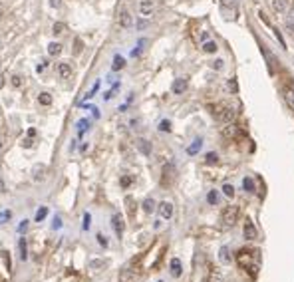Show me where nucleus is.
<instances>
[{
  "instance_id": "1",
  "label": "nucleus",
  "mask_w": 294,
  "mask_h": 282,
  "mask_svg": "<svg viewBox=\"0 0 294 282\" xmlns=\"http://www.w3.org/2000/svg\"><path fill=\"white\" fill-rule=\"evenodd\" d=\"M236 260H238V264L242 266V268H249V270H253V274L257 272V264H259V251H240L238 254H236Z\"/></svg>"
},
{
  "instance_id": "2",
  "label": "nucleus",
  "mask_w": 294,
  "mask_h": 282,
  "mask_svg": "<svg viewBox=\"0 0 294 282\" xmlns=\"http://www.w3.org/2000/svg\"><path fill=\"white\" fill-rule=\"evenodd\" d=\"M213 115H215L221 123H233V119H235V110H233V108H215V110H213Z\"/></svg>"
},
{
  "instance_id": "3",
  "label": "nucleus",
  "mask_w": 294,
  "mask_h": 282,
  "mask_svg": "<svg viewBox=\"0 0 294 282\" xmlns=\"http://www.w3.org/2000/svg\"><path fill=\"white\" fill-rule=\"evenodd\" d=\"M236 219H238V207H235V205L227 207L223 211V215H221V221H223L225 226H233L236 223Z\"/></svg>"
},
{
  "instance_id": "4",
  "label": "nucleus",
  "mask_w": 294,
  "mask_h": 282,
  "mask_svg": "<svg viewBox=\"0 0 294 282\" xmlns=\"http://www.w3.org/2000/svg\"><path fill=\"white\" fill-rule=\"evenodd\" d=\"M112 226H114V230H116V237H118V239H123L125 221H123L121 213H114V217H112Z\"/></svg>"
},
{
  "instance_id": "5",
  "label": "nucleus",
  "mask_w": 294,
  "mask_h": 282,
  "mask_svg": "<svg viewBox=\"0 0 294 282\" xmlns=\"http://www.w3.org/2000/svg\"><path fill=\"white\" fill-rule=\"evenodd\" d=\"M139 14L141 16H151L153 14V8H155V2H153V0H141V2H139Z\"/></svg>"
},
{
  "instance_id": "6",
  "label": "nucleus",
  "mask_w": 294,
  "mask_h": 282,
  "mask_svg": "<svg viewBox=\"0 0 294 282\" xmlns=\"http://www.w3.org/2000/svg\"><path fill=\"white\" fill-rule=\"evenodd\" d=\"M159 217L161 219H165V221H169L171 217H173V205L169 203V201H163V203H159Z\"/></svg>"
},
{
  "instance_id": "7",
  "label": "nucleus",
  "mask_w": 294,
  "mask_h": 282,
  "mask_svg": "<svg viewBox=\"0 0 294 282\" xmlns=\"http://www.w3.org/2000/svg\"><path fill=\"white\" fill-rule=\"evenodd\" d=\"M244 239H249V241H255L257 239V226L251 219L244 221Z\"/></svg>"
},
{
  "instance_id": "8",
  "label": "nucleus",
  "mask_w": 294,
  "mask_h": 282,
  "mask_svg": "<svg viewBox=\"0 0 294 282\" xmlns=\"http://www.w3.org/2000/svg\"><path fill=\"white\" fill-rule=\"evenodd\" d=\"M58 76L64 78V80H70V78L74 76V70H72L70 62H60V64H58Z\"/></svg>"
},
{
  "instance_id": "9",
  "label": "nucleus",
  "mask_w": 294,
  "mask_h": 282,
  "mask_svg": "<svg viewBox=\"0 0 294 282\" xmlns=\"http://www.w3.org/2000/svg\"><path fill=\"white\" fill-rule=\"evenodd\" d=\"M282 96H284V102H286V106L294 112V87L292 85H286L284 89H282Z\"/></svg>"
},
{
  "instance_id": "10",
  "label": "nucleus",
  "mask_w": 294,
  "mask_h": 282,
  "mask_svg": "<svg viewBox=\"0 0 294 282\" xmlns=\"http://www.w3.org/2000/svg\"><path fill=\"white\" fill-rule=\"evenodd\" d=\"M169 270H171V276H173V278H179L181 272H183V268H181V260H179V258H171V262H169Z\"/></svg>"
},
{
  "instance_id": "11",
  "label": "nucleus",
  "mask_w": 294,
  "mask_h": 282,
  "mask_svg": "<svg viewBox=\"0 0 294 282\" xmlns=\"http://www.w3.org/2000/svg\"><path fill=\"white\" fill-rule=\"evenodd\" d=\"M261 52L265 54V58H266V66H268V72L270 74H274L276 70H274V56L268 52V48H266V46H261Z\"/></svg>"
},
{
  "instance_id": "12",
  "label": "nucleus",
  "mask_w": 294,
  "mask_h": 282,
  "mask_svg": "<svg viewBox=\"0 0 294 282\" xmlns=\"http://www.w3.org/2000/svg\"><path fill=\"white\" fill-rule=\"evenodd\" d=\"M187 89V80H183V78H179V80H175L173 82V93H177V96H181V93Z\"/></svg>"
},
{
  "instance_id": "13",
  "label": "nucleus",
  "mask_w": 294,
  "mask_h": 282,
  "mask_svg": "<svg viewBox=\"0 0 294 282\" xmlns=\"http://www.w3.org/2000/svg\"><path fill=\"white\" fill-rule=\"evenodd\" d=\"M119 24H121V28H129V26L133 24V18H131V14H129L127 10H121V14H119Z\"/></svg>"
},
{
  "instance_id": "14",
  "label": "nucleus",
  "mask_w": 294,
  "mask_h": 282,
  "mask_svg": "<svg viewBox=\"0 0 294 282\" xmlns=\"http://www.w3.org/2000/svg\"><path fill=\"white\" fill-rule=\"evenodd\" d=\"M48 54H50V56H60L62 54V44H58V42H50V44H48Z\"/></svg>"
},
{
  "instance_id": "15",
  "label": "nucleus",
  "mask_w": 294,
  "mask_h": 282,
  "mask_svg": "<svg viewBox=\"0 0 294 282\" xmlns=\"http://www.w3.org/2000/svg\"><path fill=\"white\" fill-rule=\"evenodd\" d=\"M135 280V274L131 272V268H123L119 272V282H133Z\"/></svg>"
},
{
  "instance_id": "16",
  "label": "nucleus",
  "mask_w": 294,
  "mask_h": 282,
  "mask_svg": "<svg viewBox=\"0 0 294 282\" xmlns=\"http://www.w3.org/2000/svg\"><path fill=\"white\" fill-rule=\"evenodd\" d=\"M44 171H46V167H44V165H36V167L32 169V177H34L36 181H44V179H46Z\"/></svg>"
},
{
  "instance_id": "17",
  "label": "nucleus",
  "mask_w": 294,
  "mask_h": 282,
  "mask_svg": "<svg viewBox=\"0 0 294 282\" xmlns=\"http://www.w3.org/2000/svg\"><path fill=\"white\" fill-rule=\"evenodd\" d=\"M38 102H40V106H50L52 104V93L42 91L40 96H38Z\"/></svg>"
},
{
  "instance_id": "18",
  "label": "nucleus",
  "mask_w": 294,
  "mask_h": 282,
  "mask_svg": "<svg viewBox=\"0 0 294 282\" xmlns=\"http://www.w3.org/2000/svg\"><path fill=\"white\" fill-rule=\"evenodd\" d=\"M139 151L143 153V155H149L151 153V145H149V141H147V139H139Z\"/></svg>"
},
{
  "instance_id": "19",
  "label": "nucleus",
  "mask_w": 294,
  "mask_h": 282,
  "mask_svg": "<svg viewBox=\"0 0 294 282\" xmlns=\"http://www.w3.org/2000/svg\"><path fill=\"white\" fill-rule=\"evenodd\" d=\"M203 50H205L207 54H215V52L219 50V46H217V42L209 40V42H205V44H203Z\"/></svg>"
},
{
  "instance_id": "20",
  "label": "nucleus",
  "mask_w": 294,
  "mask_h": 282,
  "mask_svg": "<svg viewBox=\"0 0 294 282\" xmlns=\"http://www.w3.org/2000/svg\"><path fill=\"white\" fill-rule=\"evenodd\" d=\"M18 249H20V260H26V258H28V247H26V239H20V241H18Z\"/></svg>"
},
{
  "instance_id": "21",
  "label": "nucleus",
  "mask_w": 294,
  "mask_h": 282,
  "mask_svg": "<svg viewBox=\"0 0 294 282\" xmlns=\"http://www.w3.org/2000/svg\"><path fill=\"white\" fill-rule=\"evenodd\" d=\"M286 28L294 34V8H290L288 14H286Z\"/></svg>"
},
{
  "instance_id": "22",
  "label": "nucleus",
  "mask_w": 294,
  "mask_h": 282,
  "mask_svg": "<svg viewBox=\"0 0 294 282\" xmlns=\"http://www.w3.org/2000/svg\"><path fill=\"white\" fill-rule=\"evenodd\" d=\"M201 145H203V141H201V139H195V143L187 147V153H189V155H195V153L201 149Z\"/></svg>"
},
{
  "instance_id": "23",
  "label": "nucleus",
  "mask_w": 294,
  "mask_h": 282,
  "mask_svg": "<svg viewBox=\"0 0 294 282\" xmlns=\"http://www.w3.org/2000/svg\"><path fill=\"white\" fill-rule=\"evenodd\" d=\"M242 187H244V191L253 193V191H255V181H253L251 177H244V179H242Z\"/></svg>"
},
{
  "instance_id": "24",
  "label": "nucleus",
  "mask_w": 294,
  "mask_h": 282,
  "mask_svg": "<svg viewBox=\"0 0 294 282\" xmlns=\"http://www.w3.org/2000/svg\"><path fill=\"white\" fill-rule=\"evenodd\" d=\"M123 66H125V60H123L121 56H116V58H114V64H112V70H114V72H119Z\"/></svg>"
},
{
  "instance_id": "25",
  "label": "nucleus",
  "mask_w": 294,
  "mask_h": 282,
  "mask_svg": "<svg viewBox=\"0 0 294 282\" xmlns=\"http://www.w3.org/2000/svg\"><path fill=\"white\" fill-rule=\"evenodd\" d=\"M219 258H221L223 264H229V262H231V254H229V249H227V247H223V249L219 251Z\"/></svg>"
},
{
  "instance_id": "26",
  "label": "nucleus",
  "mask_w": 294,
  "mask_h": 282,
  "mask_svg": "<svg viewBox=\"0 0 294 282\" xmlns=\"http://www.w3.org/2000/svg\"><path fill=\"white\" fill-rule=\"evenodd\" d=\"M143 211L145 213H153L155 211V201L153 199H145L143 201Z\"/></svg>"
},
{
  "instance_id": "27",
  "label": "nucleus",
  "mask_w": 294,
  "mask_h": 282,
  "mask_svg": "<svg viewBox=\"0 0 294 282\" xmlns=\"http://www.w3.org/2000/svg\"><path fill=\"white\" fill-rule=\"evenodd\" d=\"M272 8L276 12H284L286 10V0H272Z\"/></svg>"
},
{
  "instance_id": "28",
  "label": "nucleus",
  "mask_w": 294,
  "mask_h": 282,
  "mask_svg": "<svg viewBox=\"0 0 294 282\" xmlns=\"http://www.w3.org/2000/svg\"><path fill=\"white\" fill-rule=\"evenodd\" d=\"M0 254H2V260H4L6 270H8V272H12V262H10V254H8V251H2Z\"/></svg>"
},
{
  "instance_id": "29",
  "label": "nucleus",
  "mask_w": 294,
  "mask_h": 282,
  "mask_svg": "<svg viewBox=\"0 0 294 282\" xmlns=\"http://www.w3.org/2000/svg\"><path fill=\"white\" fill-rule=\"evenodd\" d=\"M223 193H225L227 197H231V199H233V197H235V187H233V185H229V183H225V185H223Z\"/></svg>"
},
{
  "instance_id": "30",
  "label": "nucleus",
  "mask_w": 294,
  "mask_h": 282,
  "mask_svg": "<svg viewBox=\"0 0 294 282\" xmlns=\"http://www.w3.org/2000/svg\"><path fill=\"white\" fill-rule=\"evenodd\" d=\"M46 215H48V209H46V207H42V209H38V213H36V219H34V221H36V223H42V221L46 219Z\"/></svg>"
},
{
  "instance_id": "31",
  "label": "nucleus",
  "mask_w": 294,
  "mask_h": 282,
  "mask_svg": "<svg viewBox=\"0 0 294 282\" xmlns=\"http://www.w3.org/2000/svg\"><path fill=\"white\" fill-rule=\"evenodd\" d=\"M131 183H133V179H131V177H129V175H123V177H121V179H119V185H121V187H123V189H127V187H129V185H131Z\"/></svg>"
},
{
  "instance_id": "32",
  "label": "nucleus",
  "mask_w": 294,
  "mask_h": 282,
  "mask_svg": "<svg viewBox=\"0 0 294 282\" xmlns=\"http://www.w3.org/2000/svg\"><path fill=\"white\" fill-rule=\"evenodd\" d=\"M207 201H209L211 205H217V201H219V195H217V191H209V195H207Z\"/></svg>"
},
{
  "instance_id": "33",
  "label": "nucleus",
  "mask_w": 294,
  "mask_h": 282,
  "mask_svg": "<svg viewBox=\"0 0 294 282\" xmlns=\"http://www.w3.org/2000/svg\"><path fill=\"white\" fill-rule=\"evenodd\" d=\"M97 89H100V82H95V85L89 89V93H86V100H89L91 96H95V91H97Z\"/></svg>"
},
{
  "instance_id": "34",
  "label": "nucleus",
  "mask_w": 294,
  "mask_h": 282,
  "mask_svg": "<svg viewBox=\"0 0 294 282\" xmlns=\"http://www.w3.org/2000/svg\"><path fill=\"white\" fill-rule=\"evenodd\" d=\"M159 129H161V131H169V129H171V123H169L167 119H163V121L159 123Z\"/></svg>"
},
{
  "instance_id": "35",
  "label": "nucleus",
  "mask_w": 294,
  "mask_h": 282,
  "mask_svg": "<svg viewBox=\"0 0 294 282\" xmlns=\"http://www.w3.org/2000/svg\"><path fill=\"white\" fill-rule=\"evenodd\" d=\"M217 161H219L217 153H207V163H217Z\"/></svg>"
},
{
  "instance_id": "36",
  "label": "nucleus",
  "mask_w": 294,
  "mask_h": 282,
  "mask_svg": "<svg viewBox=\"0 0 294 282\" xmlns=\"http://www.w3.org/2000/svg\"><path fill=\"white\" fill-rule=\"evenodd\" d=\"M8 219H10V211H4L2 215H0V225H4Z\"/></svg>"
},
{
  "instance_id": "37",
  "label": "nucleus",
  "mask_w": 294,
  "mask_h": 282,
  "mask_svg": "<svg viewBox=\"0 0 294 282\" xmlns=\"http://www.w3.org/2000/svg\"><path fill=\"white\" fill-rule=\"evenodd\" d=\"M62 32H64V24H60V22H58V24L54 26V34H56V36H60Z\"/></svg>"
},
{
  "instance_id": "38",
  "label": "nucleus",
  "mask_w": 294,
  "mask_h": 282,
  "mask_svg": "<svg viewBox=\"0 0 294 282\" xmlns=\"http://www.w3.org/2000/svg\"><path fill=\"white\" fill-rule=\"evenodd\" d=\"M78 125H80V135H82V133H84V131L88 129V119H82V121H80Z\"/></svg>"
},
{
  "instance_id": "39",
  "label": "nucleus",
  "mask_w": 294,
  "mask_h": 282,
  "mask_svg": "<svg viewBox=\"0 0 294 282\" xmlns=\"http://www.w3.org/2000/svg\"><path fill=\"white\" fill-rule=\"evenodd\" d=\"M82 46H84V44H82L80 40H76V42H74V52H76V54H78V52H82Z\"/></svg>"
},
{
  "instance_id": "40",
  "label": "nucleus",
  "mask_w": 294,
  "mask_h": 282,
  "mask_svg": "<svg viewBox=\"0 0 294 282\" xmlns=\"http://www.w3.org/2000/svg\"><path fill=\"white\" fill-rule=\"evenodd\" d=\"M209 282H223V278H221L217 272H213V274H211V278H209Z\"/></svg>"
},
{
  "instance_id": "41",
  "label": "nucleus",
  "mask_w": 294,
  "mask_h": 282,
  "mask_svg": "<svg viewBox=\"0 0 294 282\" xmlns=\"http://www.w3.org/2000/svg\"><path fill=\"white\" fill-rule=\"evenodd\" d=\"M89 221H91V217L86 213V215H84V228H89Z\"/></svg>"
},
{
  "instance_id": "42",
  "label": "nucleus",
  "mask_w": 294,
  "mask_h": 282,
  "mask_svg": "<svg viewBox=\"0 0 294 282\" xmlns=\"http://www.w3.org/2000/svg\"><path fill=\"white\" fill-rule=\"evenodd\" d=\"M20 84H22V80H20V76H14V78H12V85H14V87H18Z\"/></svg>"
},
{
  "instance_id": "43",
  "label": "nucleus",
  "mask_w": 294,
  "mask_h": 282,
  "mask_svg": "<svg viewBox=\"0 0 294 282\" xmlns=\"http://www.w3.org/2000/svg\"><path fill=\"white\" fill-rule=\"evenodd\" d=\"M26 226H28V221H22V223L18 225V232H24V230H26Z\"/></svg>"
},
{
  "instance_id": "44",
  "label": "nucleus",
  "mask_w": 294,
  "mask_h": 282,
  "mask_svg": "<svg viewBox=\"0 0 294 282\" xmlns=\"http://www.w3.org/2000/svg\"><path fill=\"white\" fill-rule=\"evenodd\" d=\"M97 241H100V245H102V247H106V245H108V241L104 239V234H97Z\"/></svg>"
},
{
  "instance_id": "45",
  "label": "nucleus",
  "mask_w": 294,
  "mask_h": 282,
  "mask_svg": "<svg viewBox=\"0 0 294 282\" xmlns=\"http://www.w3.org/2000/svg\"><path fill=\"white\" fill-rule=\"evenodd\" d=\"M60 4H62V0H50V6H52V8H58Z\"/></svg>"
},
{
  "instance_id": "46",
  "label": "nucleus",
  "mask_w": 294,
  "mask_h": 282,
  "mask_svg": "<svg viewBox=\"0 0 294 282\" xmlns=\"http://www.w3.org/2000/svg\"><path fill=\"white\" fill-rule=\"evenodd\" d=\"M213 68H217V70H221V68H223V60H215V64H213Z\"/></svg>"
},
{
  "instance_id": "47",
  "label": "nucleus",
  "mask_w": 294,
  "mask_h": 282,
  "mask_svg": "<svg viewBox=\"0 0 294 282\" xmlns=\"http://www.w3.org/2000/svg\"><path fill=\"white\" fill-rule=\"evenodd\" d=\"M60 225H62V223H60V217H56V219H54V225H52V226H54V228H60Z\"/></svg>"
},
{
  "instance_id": "48",
  "label": "nucleus",
  "mask_w": 294,
  "mask_h": 282,
  "mask_svg": "<svg viewBox=\"0 0 294 282\" xmlns=\"http://www.w3.org/2000/svg\"><path fill=\"white\" fill-rule=\"evenodd\" d=\"M102 264H106V260H93L91 262V266H102Z\"/></svg>"
},
{
  "instance_id": "49",
  "label": "nucleus",
  "mask_w": 294,
  "mask_h": 282,
  "mask_svg": "<svg viewBox=\"0 0 294 282\" xmlns=\"http://www.w3.org/2000/svg\"><path fill=\"white\" fill-rule=\"evenodd\" d=\"M89 110H91V113H93L95 117H100V112H97V108H89Z\"/></svg>"
},
{
  "instance_id": "50",
  "label": "nucleus",
  "mask_w": 294,
  "mask_h": 282,
  "mask_svg": "<svg viewBox=\"0 0 294 282\" xmlns=\"http://www.w3.org/2000/svg\"><path fill=\"white\" fill-rule=\"evenodd\" d=\"M4 191V183H2V179H0V193Z\"/></svg>"
},
{
  "instance_id": "51",
  "label": "nucleus",
  "mask_w": 294,
  "mask_h": 282,
  "mask_svg": "<svg viewBox=\"0 0 294 282\" xmlns=\"http://www.w3.org/2000/svg\"><path fill=\"white\" fill-rule=\"evenodd\" d=\"M4 85V82H2V78H0V87H2Z\"/></svg>"
},
{
  "instance_id": "52",
  "label": "nucleus",
  "mask_w": 294,
  "mask_h": 282,
  "mask_svg": "<svg viewBox=\"0 0 294 282\" xmlns=\"http://www.w3.org/2000/svg\"><path fill=\"white\" fill-rule=\"evenodd\" d=\"M0 14H2V12H0Z\"/></svg>"
},
{
  "instance_id": "53",
  "label": "nucleus",
  "mask_w": 294,
  "mask_h": 282,
  "mask_svg": "<svg viewBox=\"0 0 294 282\" xmlns=\"http://www.w3.org/2000/svg\"><path fill=\"white\" fill-rule=\"evenodd\" d=\"M159 282H161V280H159Z\"/></svg>"
}]
</instances>
